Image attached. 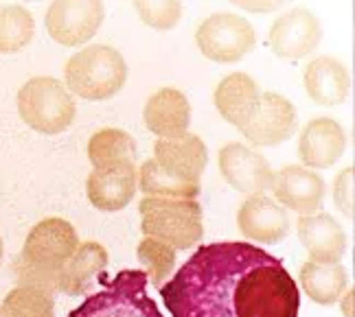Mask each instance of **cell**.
Wrapping results in <instances>:
<instances>
[{
    "label": "cell",
    "instance_id": "obj_1",
    "mask_svg": "<svg viewBox=\"0 0 355 317\" xmlns=\"http://www.w3.org/2000/svg\"><path fill=\"white\" fill-rule=\"evenodd\" d=\"M171 317H298L292 273L263 247L241 241L202 245L160 287Z\"/></svg>",
    "mask_w": 355,
    "mask_h": 317
},
{
    "label": "cell",
    "instance_id": "obj_2",
    "mask_svg": "<svg viewBox=\"0 0 355 317\" xmlns=\"http://www.w3.org/2000/svg\"><path fill=\"white\" fill-rule=\"evenodd\" d=\"M79 245L77 230L60 217L40 221L26 234L22 252L13 265L20 284L55 293L58 273Z\"/></svg>",
    "mask_w": 355,
    "mask_h": 317
},
{
    "label": "cell",
    "instance_id": "obj_3",
    "mask_svg": "<svg viewBox=\"0 0 355 317\" xmlns=\"http://www.w3.org/2000/svg\"><path fill=\"white\" fill-rule=\"evenodd\" d=\"M66 88L86 101H105L123 90L128 64L123 55L105 44H92L71 55L64 71Z\"/></svg>",
    "mask_w": 355,
    "mask_h": 317
},
{
    "label": "cell",
    "instance_id": "obj_4",
    "mask_svg": "<svg viewBox=\"0 0 355 317\" xmlns=\"http://www.w3.org/2000/svg\"><path fill=\"white\" fill-rule=\"evenodd\" d=\"M141 230L173 250H191L204 237V217L198 199L143 197L139 203Z\"/></svg>",
    "mask_w": 355,
    "mask_h": 317
},
{
    "label": "cell",
    "instance_id": "obj_5",
    "mask_svg": "<svg viewBox=\"0 0 355 317\" xmlns=\"http://www.w3.org/2000/svg\"><path fill=\"white\" fill-rule=\"evenodd\" d=\"M143 269H123L103 289L86 296L68 317H165L147 293Z\"/></svg>",
    "mask_w": 355,
    "mask_h": 317
},
{
    "label": "cell",
    "instance_id": "obj_6",
    "mask_svg": "<svg viewBox=\"0 0 355 317\" xmlns=\"http://www.w3.org/2000/svg\"><path fill=\"white\" fill-rule=\"evenodd\" d=\"M16 105L24 125L46 136L66 132L77 114L73 94L55 77H33L22 84Z\"/></svg>",
    "mask_w": 355,
    "mask_h": 317
},
{
    "label": "cell",
    "instance_id": "obj_7",
    "mask_svg": "<svg viewBox=\"0 0 355 317\" xmlns=\"http://www.w3.org/2000/svg\"><path fill=\"white\" fill-rule=\"evenodd\" d=\"M196 44L207 60L217 64L241 62L257 44L254 26L237 13H213L196 31Z\"/></svg>",
    "mask_w": 355,
    "mask_h": 317
},
{
    "label": "cell",
    "instance_id": "obj_8",
    "mask_svg": "<svg viewBox=\"0 0 355 317\" xmlns=\"http://www.w3.org/2000/svg\"><path fill=\"white\" fill-rule=\"evenodd\" d=\"M105 18L101 0H55L46 11V33L62 46H81L99 33Z\"/></svg>",
    "mask_w": 355,
    "mask_h": 317
},
{
    "label": "cell",
    "instance_id": "obj_9",
    "mask_svg": "<svg viewBox=\"0 0 355 317\" xmlns=\"http://www.w3.org/2000/svg\"><path fill=\"white\" fill-rule=\"evenodd\" d=\"M298 129L296 107L277 92H261L250 118L239 127L254 147H277L290 141Z\"/></svg>",
    "mask_w": 355,
    "mask_h": 317
},
{
    "label": "cell",
    "instance_id": "obj_10",
    "mask_svg": "<svg viewBox=\"0 0 355 317\" xmlns=\"http://www.w3.org/2000/svg\"><path fill=\"white\" fill-rule=\"evenodd\" d=\"M322 39V26L316 13L305 7H296L283 13L270 26L268 44L279 60H303L316 51Z\"/></svg>",
    "mask_w": 355,
    "mask_h": 317
},
{
    "label": "cell",
    "instance_id": "obj_11",
    "mask_svg": "<svg viewBox=\"0 0 355 317\" xmlns=\"http://www.w3.org/2000/svg\"><path fill=\"white\" fill-rule=\"evenodd\" d=\"M220 173L224 180L243 195H263L272 186L270 162L259 151L241 143H228L220 149Z\"/></svg>",
    "mask_w": 355,
    "mask_h": 317
},
{
    "label": "cell",
    "instance_id": "obj_12",
    "mask_svg": "<svg viewBox=\"0 0 355 317\" xmlns=\"http://www.w3.org/2000/svg\"><path fill=\"white\" fill-rule=\"evenodd\" d=\"M270 190L285 210L298 212L300 217L320 212L324 201V180L318 173L298 164H290L275 173Z\"/></svg>",
    "mask_w": 355,
    "mask_h": 317
},
{
    "label": "cell",
    "instance_id": "obj_13",
    "mask_svg": "<svg viewBox=\"0 0 355 317\" xmlns=\"http://www.w3.org/2000/svg\"><path fill=\"white\" fill-rule=\"evenodd\" d=\"M154 160L167 173L184 182L200 184L209 164V149L200 136L184 132L171 138H158L154 145Z\"/></svg>",
    "mask_w": 355,
    "mask_h": 317
},
{
    "label": "cell",
    "instance_id": "obj_14",
    "mask_svg": "<svg viewBox=\"0 0 355 317\" xmlns=\"http://www.w3.org/2000/svg\"><path fill=\"white\" fill-rule=\"evenodd\" d=\"M239 232L248 241L275 245L290 234V215L266 195H250L237 212Z\"/></svg>",
    "mask_w": 355,
    "mask_h": 317
},
{
    "label": "cell",
    "instance_id": "obj_15",
    "mask_svg": "<svg viewBox=\"0 0 355 317\" xmlns=\"http://www.w3.org/2000/svg\"><path fill=\"white\" fill-rule=\"evenodd\" d=\"M347 134L334 118H313L300 132L298 158L307 169H329L345 156Z\"/></svg>",
    "mask_w": 355,
    "mask_h": 317
},
{
    "label": "cell",
    "instance_id": "obj_16",
    "mask_svg": "<svg viewBox=\"0 0 355 317\" xmlns=\"http://www.w3.org/2000/svg\"><path fill=\"white\" fill-rule=\"evenodd\" d=\"M139 188L136 164H123L110 169H92L86 180V195L101 212H119L134 199Z\"/></svg>",
    "mask_w": 355,
    "mask_h": 317
},
{
    "label": "cell",
    "instance_id": "obj_17",
    "mask_svg": "<svg viewBox=\"0 0 355 317\" xmlns=\"http://www.w3.org/2000/svg\"><path fill=\"white\" fill-rule=\"evenodd\" d=\"M298 239L316 263H340L347 252V234L327 212L303 215L298 219Z\"/></svg>",
    "mask_w": 355,
    "mask_h": 317
},
{
    "label": "cell",
    "instance_id": "obj_18",
    "mask_svg": "<svg viewBox=\"0 0 355 317\" xmlns=\"http://www.w3.org/2000/svg\"><path fill=\"white\" fill-rule=\"evenodd\" d=\"M107 269V252L105 247L88 241L79 243L73 256L66 260V265L58 273L55 289L66 296H90L97 275H103Z\"/></svg>",
    "mask_w": 355,
    "mask_h": 317
},
{
    "label": "cell",
    "instance_id": "obj_19",
    "mask_svg": "<svg viewBox=\"0 0 355 317\" xmlns=\"http://www.w3.org/2000/svg\"><path fill=\"white\" fill-rule=\"evenodd\" d=\"M145 127L158 138H171L189 132L191 105L187 94L175 88H160L143 107Z\"/></svg>",
    "mask_w": 355,
    "mask_h": 317
},
{
    "label": "cell",
    "instance_id": "obj_20",
    "mask_svg": "<svg viewBox=\"0 0 355 317\" xmlns=\"http://www.w3.org/2000/svg\"><path fill=\"white\" fill-rule=\"evenodd\" d=\"M303 81L309 99L324 107L345 103L351 94V75L347 66L327 55L307 64Z\"/></svg>",
    "mask_w": 355,
    "mask_h": 317
},
{
    "label": "cell",
    "instance_id": "obj_21",
    "mask_svg": "<svg viewBox=\"0 0 355 317\" xmlns=\"http://www.w3.org/2000/svg\"><path fill=\"white\" fill-rule=\"evenodd\" d=\"M259 96H261V90L250 75L230 73L217 84L213 101L222 118L239 129L250 118L252 109L259 103Z\"/></svg>",
    "mask_w": 355,
    "mask_h": 317
},
{
    "label": "cell",
    "instance_id": "obj_22",
    "mask_svg": "<svg viewBox=\"0 0 355 317\" xmlns=\"http://www.w3.org/2000/svg\"><path fill=\"white\" fill-rule=\"evenodd\" d=\"M298 282L303 291L320 307H331L349 289V275L340 263H316L307 260L300 267Z\"/></svg>",
    "mask_w": 355,
    "mask_h": 317
},
{
    "label": "cell",
    "instance_id": "obj_23",
    "mask_svg": "<svg viewBox=\"0 0 355 317\" xmlns=\"http://www.w3.org/2000/svg\"><path fill=\"white\" fill-rule=\"evenodd\" d=\"M88 160L92 169H110L136 164V141L123 129L105 127L88 141Z\"/></svg>",
    "mask_w": 355,
    "mask_h": 317
},
{
    "label": "cell",
    "instance_id": "obj_24",
    "mask_svg": "<svg viewBox=\"0 0 355 317\" xmlns=\"http://www.w3.org/2000/svg\"><path fill=\"white\" fill-rule=\"evenodd\" d=\"M139 188L145 197H180V199H198L202 192V184L184 182L180 177L167 173L158 167L156 160L143 162L139 171Z\"/></svg>",
    "mask_w": 355,
    "mask_h": 317
},
{
    "label": "cell",
    "instance_id": "obj_25",
    "mask_svg": "<svg viewBox=\"0 0 355 317\" xmlns=\"http://www.w3.org/2000/svg\"><path fill=\"white\" fill-rule=\"evenodd\" d=\"M35 35V20L22 5L0 7V55L20 53L31 44Z\"/></svg>",
    "mask_w": 355,
    "mask_h": 317
},
{
    "label": "cell",
    "instance_id": "obj_26",
    "mask_svg": "<svg viewBox=\"0 0 355 317\" xmlns=\"http://www.w3.org/2000/svg\"><path fill=\"white\" fill-rule=\"evenodd\" d=\"M0 317H55L53 293L37 287L18 284L5 296Z\"/></svg>",
    "mask_w": 355,
    "mask_h": 317
},
{
    "label": "cell",
    "instance_id": "obj_27",
    "mask_svg": "<svg viewBox=\"0 0 355 317\" xmlns=\"http://www.w3.org/2000/svg\"><path fill=\"white\" fill-rule=\"evenodd\" d=\"M136 256H139V263L143 265V271L147 273V280L158 289L171 278L175 269V250L171 245L152 237H145L139 243Z\"/></svg>",
    "mask_w": 355,
    "mask_h": 317
},
{
    "label": "cell",
    "instance_id": "obj_28",
    "mask_svg": "<svg viewBox=\"0 0 355 317\" xmlns=\"http://www.w3.org/2000/svg\"><path fill=\"white\" fill-rule=\"evenodd\" d=\"M143 24L156 31H169L182 18L180 0H132Z\"/></svg>",
    "mask_w": 355,
    "mask_h": 317
},
{
    "label": "cell",
    "instance_id": "obj_29",
    "mask_svg": "<svg viewBox=\"0 0 355 317\" xmlns=\"http://www.w3.org/2000/svg\"><path fill=\"white\" fill-rule=\"evenodd\" d=\"M353 167H347L343 173L336 177L334 184V201L338 206V210L347 215L349 221H353Z\"/></svg>",
    "mask_w": 355,
    "mask_h": 317
},
{
    "label": "cell",
    "instance_id": "obj_30",
    "mask_svg": "<svg viewBox=\"0 0 355 317\" xmlns=\"http://www.w3.org/2000/svg\"><path fill=\"white\" fill-rule=\"evenodd\" d=\"M228 3H233L235 7L250 11V13H270L283 7L288 0H228Z\"/></svg>",
    "mask_w": 355,
    "mask_h": 317
},
{
    "label": "cell",
    "instance_id": "obj_31",
    "mask_svg": "<svg viewBox=\"0 0 355 317\" xmlns=\"http://www.w3.org/2000/svg\"><path fill=\"white\" fill-rule=\"evenodd\" d=\"M347 298L343 300V298H340V300H343V313H345V317H353V291H351V289H347Z\"/></svg>",
    "mask_w": 355,
    "mask_h": 317
},
{
    "label": "cell",
    "instance_id": "obj_32",
    "mask_svg": "<svg viewBox=\"0 0 355 317\" xmlns=\"http://www.w3.org/2000/svg\"><path fill=\"white\" fill-rule=\"evenodd\" d=\"M3 252H5V247H3V239H0V263H3Z\"/></svg>",
    "mask_w": 355,
    "mask_h": 317
}]
</instances>
